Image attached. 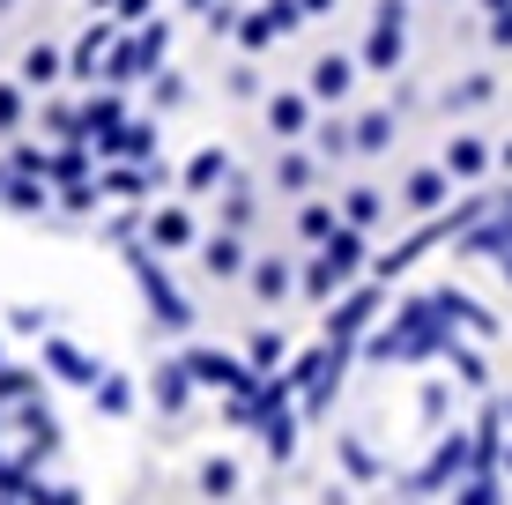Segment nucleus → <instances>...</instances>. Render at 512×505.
I'll return each mask as SVG.
<instances>
[{
	"label": "nucleus",
	"instance_id": "nucleus-26",
	"mask_svg": "<svg viewBox=\"0 0 512 505\" xmlns=\"http://www.w3.org/2000/svg\"><path fill=\"white\" fill-rule=\"evenodd\" d=\"M134 45H141V67H164V45H171V30H164V23H156V30H141V38H134Z\"/></svg>",
	"mask_w": 512,
	"mask_h": 505
},
{
	"label": "nucleus",
	"instance_id": "nucleus-22",
	"mask_svg": "<svg viewBox=\"0 0 512 505\" xmlns=\"http://www.w3.org/2000/svg\"><path fill=\"white\" fill-rule=\"evenodd\" d=\"M52 364H60V379H82V387H97V364H90V357H75L67 342H52Z\"/></svg>",
	"mask_w": 512,
	"mask_h": 505
},
{
	"label": "nucleus",
	"instance_id": "nucleus-4",
	"mask_svg": "<svg viewBox=\"0 0 512 505\" xmlns=\"http://www.w3.org/2000/svg\"><path fill=\"white\" fill-rule=\"evenodd\" d=\"M134 275H141V290H149V305H156V320H164V327H186V320H193L186 298L164 283V268H156V246H149V253H134Z\"/></svg>",
	"mask_w": 512,
	"mask_h": 505
},
{
	"label": "nucleus",
	"instance_id": "nucleus-32",
	"mask_svg": "<svg viewBox=\"0 0 512 505\" xmlns=\"http://www.w3.org/2000/svg\"><path fill=\"white\" fill-rule=\"evenodd\" d=\"M119 15H127V23H141V15H149V0H119Z\"/></svg>",
	"mask_w": 512,
	"mask_h": 505
},
{
	"label": "nucleus",
	"instance_id": "nucleus-15",
	"mask_svg": "<svg viewBox=\"0 0 512 505\" xmlns=\"http://www.w3.org/2000/svg\"><path fill=\"white\" fill-rule=\"evenodd\" d=\"M268 127H275V134H305V97H297V90L268 97Z\"/></svg>",
	"mask_w": 512,
	"mask_h": 505
},
{
	"label": "nucleus",
	"instance_id": "nucleus-28",
	"mask_svg": "<svg viewBox=\"0 0 512 505\" xmlns=\"http://www.w3.org/2000/svg\"><path fill=\"white\" fill-rule=\"evenodd\" d=\"M97 402H104V409H112V416H119V409H127V402H134V394H127V379H97Z\"/></svg>",
	"mask_w": 512,
	"mask_h": 505
},
{
	"label": "nucleus",
	"instance_id": "nucleus-1",
	"mask_svg": "<svg viewBox=\"0 0 512 505\" xmlns=\"http://www.w3.org/2000/svg\"><path fill=\"white\" fill-rule=\"evenodd\" d=\"M357 268H364V231H357V223H342V231L327 238V253L305 268V290H312V298H334Z\"/></svg>",
	"mask_w": 512,
	"mask_h": 505
},
{
	"label": "nucleus",
	"instance_id": "nucleus-30",
	"mask_svg": "<svg viewBox=\"0 0 512 505\" xmlns=\"http://www.w3.org/2000/svg\"><path fill=\"white\" fill-rule=\"evenodd\" d=\"M490 45H498V52H512V8H498V15H490Z\"/></svg>",
	"mask_w": 512,
	"mask_h": 505
},
{
	"label": "nucleus",
	"instance_id": "nucleus-21",
	"mask_svg": "<svg viewBox=\"0 0 512 505\" xmlns=\"http://www.w3.org/2000/svg\"><path fill=\"white\" fill-rule=\"evenodd\" d=\"M446 201V171H416L409 179V208H438Z\"/></svg>",
	"mask_w": 512,
	"mask_h": 505
},
{
	"label": "nucleus",
	"instance_id": "nucleus-25",
	"mask_svg": "<svg viewBox=\"0 0 512 505\" xmlns=\"http://www.w3.org/2000/svg\"><path fill=\"white\" fill-rule=\"evenodd\" d=\"M490 90H498L490 75H468V82H461V90H453L446 104H461V112H468V104H490Z\"/></svg>",
	"mask_w": 512,
	"mask_h": 505
},
{
	"label": "nucleus",
	"instance_id": "nucleus-12",
	"mask_svg": "<svg viewBox=\"0 0 512 505\" xmlns=\"http://www.w3.org/2000/svg\"><path fill=\"white\" fill-rule=\"evenodd\" d=\"M186 238H193L186 208H156V216H149V246H186Z\"/></svg>",
	"mask_w": 512,
	"mask_h": 505
},
{
	"label": "nucleus",
	"instance_id": "nucleus-7",
	"mask_svg": "<svg viewBox=\"0 0 512 505\" xmlns=\"http://www.w3.org/2000/svg\"><path fill=\"white\" fill-rule=\"evenodd\" d=\"M193 379H208V387H245V364L238 357H216V350H193Z\"/></svg>",
	"mask_w": 512,
	"mask_h": 505
},
{
	"label": "nucleus",
	"instance_id": "nucleus-10",
	"mask_svg": "<svg viewBox=\"0 0 512 505\" xmlns=\"http://www.w3.org/2000/svg\"><path fill=\"white\" fill-rule=\"evenodd\" d=\"M483 164H490V149L475 142V134H453V142H446V171H453V179H475Z\"/></svg>",
	"mask_w": 512,
	"mask_h": 505
},
{
	"label": "nucleus",
	"instance_id": "nucleus-37",
	"mask_svg": "<svg viewBox=\"0 0 512 505\" xmlns=\"http://www.w3.org/2000/svg\"><path fill=\"white\" fill-rule=\"evenodd\" d=\"M0 8H8V0H0Z\"/></svg>",
	"mask_w": 512,
	"mask_h": 505
},
{
	"label": "nucleus",
	"instance_id": "nucleus-20",
	"mask_svg": "<svg viewBox=\"0 0 512 505\" xmlns=\"http://www.w3.org/2000/svg\"><path fill=\"white\" fill-rule=\"evenodd\" d=\"M312 149H320V156H349V149H357V127H342V119H327V127L312 134Z\"/></svg>",
	"mask_w": 512,
	"mask_h": 505
},
{
	"label": "nucleus",
	"instance_id": "nucleus-27",
	"mask_svg": "<svg viewBox=\"0 0 512 505\" xmlns=\"http://www.w3.org/2000/svg\"><path fill=\"white\" fill-rule=\"evenodd\" d=\"M275 179H282V186H290V194H297V186L312 179V156H282V164H275Z\"/></svg>",
	"mask_w": 512,
	"mask_h": 505
},
{
	"label": "nucleus",
	"instance_id": "nucleus-36",
	"mask_svg": "<svg viewBox=\"0 0 512 505\" xmlns=\"http://www.w3.org/2000/svg\"><path fill=\"white\" fill-rule=\"evenodd\" d=\"M97 8H112V0H97Z\"/></svg>",
	"mask_w": 512,
	"mask_h": 505
},
{
	"label": "nucleus",
	"instance_id": "nucleus-3",
	"mask_svg": "<svg viewBox=\"0 0 512 505\" xmlns=\"http://www.w3.org/2000/svg\"><path fill=\"white\" fill-rule=\"evenodd\" d=\"M297 23H305V0H268V8H253V15L238 23V45H245V52H268L275 38H290Z\"/></svg>",
	"mask_w": 512,
	"mask_h": 505
},
{
	"label": "nucleus",
	"instance_id": "nucleus-35",
	"mask_svg": "<svg viewBox=\"0 0 512 505\" xmlns=\"http://www.w3.org/2000/svg\"><path fill=\"white\" fill-rule=\"evenodd\" d=\"M483 8H490V15H498V8H512V0H483Z\"/></svg>",
	"mask_w": 512,
	"mask_h": 505
},
{
	"label": "nucleus",
	"instance_id": "nucleus-23",
	"mask_svg": "<svg viewBox=\"0 0 512 505\" xmlns=\"http://www.w3.org/2000/svg\"><path fill=\"white\" fill-rule=\"evenodd\" d=\"M201 491H208V498H231V491H238V468H231V461H208V468H201Z\"/></svg>",
	"mask_w": 512,
	"mask_h": 505
},
{
	"label": "nucleus",
	"instance_id": "nucleus-13",
	"mask_svg": "<svg viewBox=\"0 0 512 505\" xmlns=\"http://www.w3.org/2000/svg\"><path fill=\"white\" fill-rule=\"evenodd\" d=\"M60 67H67V60H60V52H52V45H30V52H23V82H30V90H45V82H60Z\"/></svg>",
	"mask_w": 512,
	"mask_h": 505
},
{
	"label": "nucleus",
	"instance_id": "nucleus-2",
	"mask_svg": "<svg viewBox=\"0 0 512 505\" xmlns=\"http://www.w3.org/2000/svg\"><path fill=\"white\" fill-rule=\"evenodd\" d=\"M401 52H409V8H401V0H379L372 38H364V67L394 75V67H401Z\"/></svg>",
	"mask_w": 512,
	"mask_h": 505
},
{
	"label": "nucleus",
	"instance_id": "nucleus-24",
	"mask_svg": "<svg viewBox=\"0 0 512 505\" xmlns=\"http://www.w3.org/2000/svg\"><path fill=\"white\" fill-rule=\"evenodd\" d=\"M23 90H30V82H0V134L23 119Z\"/></svg>",
	"mask_w": 512,
	"mask_h": 505
},
{
	"label": "nucleus",
	"instance_id": "nucleus-9",
	"mask_svg": "<svg viewBox=\"0 0 512 505\" xmlns=\"http://www.w3.org/2000/svg\"><path fill=\"white\" fill-rule=\"evenodd\" d=\"M104 45H112V23H90L82 30V45L67 52V75H97V60H104Z\"/></svg>",
	"mask_w": 512,
	"mask_h": 505
},
{
	"label": "nucleus",
	"instance_id": "nucleus-33",
	"mask_svg": "<svg viewBox=\"0 0 512 505\" xmlns=\"http://www.w3.org/2000/svg\"><path fill=\"white\" fill-rule=\"evenodd\" d=\"M327 8H334V0H305V15H327Z\"/></svg>",
	"mask_w": 512,
	"mask_h": 505
},
{
	"label": "nucleus",
	"instance_id": "nucleus-34",
	"mask_svg": "<svg viewBox=\"0 0 512 505\" xmlns=\"http://www.w3.org/2000/svg\"><path fill=\"white\" fill-rule=\"evenodd\" d=\"M498 164H505V171H512V142H505V149H498Z\"/></svg>",
	"mask_w": 512,
	"mask_h": 505
},
{
	"label": "nucleus",
	"instance_id": "nucleus-29",
	"mask_svg": "<svg viewBox=\"0 0 512 505\" xmlns=\"http://www.w3.org/2000/svg\"><path fill=\"white\" fill-rule=\"evenodd\" d=\"M245 223H253V201L231 194V201H223V231H245Z\"/></svg>",
	"mask_w": 512,
	"mask_h": 505
},
{
	"label": "nucleus",
	"instance_id": "nucleus-14",
	"mask_svg": "<svg viewBox=\"0 0 512 505\" xmlns=\"http://www.w3.org/2000/svg\"><path fill=\"white\" fill-rule=\"evenodd\" d=\"M0 201H8L15 216H38V208H45V179H30V171H15V179H8V194H0Z\"/></svg>",
	"mask_w": 512,
	"mask_h": 505
},
{
	"label": "nucleus",
	"instance_id": "nucleus-8",
	"mask_svg": "<svg viewBox=\"0 0 512 505\" xmlns=\"http://www.w3.org/2000/svg\"><path fill=\"white\" fill-rule=\"evenodd\" d=\"M223 179H231V156H223V149H201L186 164V194H208V186H223Z\"/></svg>",
	"mask_w": 512,
	"mask_h": 505
},
{
	"label": "nucleus",
	"instance_id": "nucleus-19",
	"mask_svg": "<svg viewBox=\"0 0 512 505\" xmlns=\"http://www.w3.org/2000/svg\"><path fill=\"white\" fill-rule=\"evenodd\" d=\"M282 290H290V268H282V260H260V268H253V298H282Z\"/></svg>",
	"mask_w": 512,
	"mask_h": 505
},
{
	"label": "nucleus",
	"instance_id": "nucleus-6",
	"mask_svg": "<svg viewBox=\"0 0 512 505\" xmlns=\"http://www.w3.org/2000/svg\"><path fill=\"white\" fill-rule=\"evenodd\" d=\"M372 312H379V290H357V298H342V312L327 320V342H357Z\"/></svg>",
	"mask_w": 512,
	"mask_h": 505
},
{
	"label": "nucleus",
	"instance_id": "nucleus-5",
	"mask_svg": "<svg viewBox=\"0 0 512 505\" xmlns=\"http://www.w3.org/2000/svg\"><path fill=\"white\" fill-rule=\"evenodd\" d=\"M349 82H357V60H342V52H327V60H312V97L320 104H342Z\"/></svg>",
	"mask_w": 512,
	"mask_h": 505
},
{
	"label": "nucleus",
	"instance_id": "nucleus-11",
	"mask_svg": "<svg viewBox=\"0 0 512 505\" xmlns=\"http://www.w3.org/2000/svg\"><path fill=\"white\" fill-rule=\"evenodd\" d=\"M201 260H208V275H238L245 268V246H238V231H216L201 246Z\"/></svg>",
	"mask_w": 512,
	"mask_h": 505
},
{
	"label": "nucleus",
	"instance_id": "nucleus-18",
	"mask_svg": "<svg viewBox=\"0 0 512 505\" xmlns=\"http://www.w3.org/2000/svg\"><path fill=\"white\" fill-rule=\"evenodd\" d=\"M297 231H305V238H312V246H327V238H334V231H342V223H334V208H327V201H312V208H305V216H297Z\"/></svg>",
	"mask_w": 512,
	"mask_h": 505
},
{
	"label": "nucleus",
	"instance_id": "nucleus-16",
	"mask_svg": "<svg viewBox=\"0 0 512 505\" xmlns=\"http://www.w3.org/2000/svg\"><path fill=\"white\" fill-rule=\"evenodd\" d=\"M386 142H394V112H364V119H357V149L379 156Z\"/></svg>",
	"mask_w": 512,
	"mask_h": 505
},
{
	"label": "nucleus",
	"instance_id": "nucleus-17",
	"mask_svg": "<svg viewBox=\"0 0 512 505\" xmlns=\"http://www.w3.org/2000/svg\"><path fill=\"white\" fill-rule=\"evenodd\" d=\"M379 216H386V201L372 194V186H357V194H349V201H342V223H357V231H372V223H379Z\"/></svg>",
	"mask_w": 512,
	"mask_h": 505
},
{
	"label": "nucleus",
	"instance_id": "nucleus-31",
	"mask_svg": "<svg viewBox=\"0 0 512 505\" xmlns=\"http://www.w3.org/2000/svg\"><path fill=\"white\" fill-rule=\"evenodd\" d=\"M253 364H282V335H253Z\"/></svg>",
	"mask_w": 512,
	"mask_h": 505
}]
</instances>
